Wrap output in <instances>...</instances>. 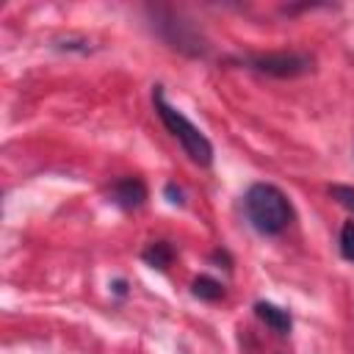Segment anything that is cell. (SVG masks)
Listing matches in <instances>:
<instances>
[{"instance_id":"obj_3","label":"cell","mask_w":354,"mask_h":354,"mask_svg":"<svg viewBox=\"0 0 354 354\" xmlns=\"http://www.w3.org/2000/svg\"><path fill=\"white\" fill-rule=\"evenodd\" d=\"M249 66L271 77H299L313 69V58L301 53H260L249 58Z\"/></svg>"},{"instance_id":"obj_9","label":"cell","mask_w":354,"mask_h":354,"mask_svg":"<svg viewBox=\"0 0 354 354\" xmlns=\"http://www.w3.org/2000/svg\"><path fill=\"white\" fill-rule=\"evenodd\" d=\"M329 196H332L337 205H343L346 210L354 213V188H351V185H329Z\"/></svg>"},{"instance_id":"obj_7","label":"cell","mask_w":354,"mask_h":354,"mask_svg":"<svg viewBox=\"0 0 354 354\" xmlns=\"http://www.w3.org/2000/svg\"><path fill=\"white\" fill-rule=\"evenodd\" d=\"M191 293L202 301H218L224 296V288H221V282H216L210 277H196L194 285H191Z\"/></svg>"},{"instance_id":"obj_5","label":"cell","mask_w":354,"mask_h":354,"mask_svg":"<svg viewBox=\"0 0 354 354\" xmlns=\"http://www.w3.org/2000/svg\"><path fill=\"white\" fill-rule=\"evenodd\" d=\"M254 313H257V318L266 321L277 335H288L290 326H293L290 313L282 310V307H277V304H271V301H257V304H254Z\"/></svg>"},{"instance_id":"obj_8","label":"cell","mask_w":354,"mask_h":354,"mask_svg":"<svg viewBox=\"0 0 354 354\" xmlns=\"http://www.w3.org/2000/svg\"><path fill=\"white\" fill-rule=\"evenodd\" d=\"M340 254L354 263V221H346L340 230Z\"/></svg>"},{"instance_id":"obj_6","label":"cell","mask_w":354,"mask_h":354,"mask_svg":"<svg viewBox=\"0 0 354 354\" xmlns=\"http://www.w3.org/2000/svg\"><path fill=\"white\" fill-rule=\"evenodd\" d=\"M152 268H166L169 263H171V257H174V249L166 243V241H155V243H149L147 249H144V254H141Z\"/></svg>"},{"instance_id":"obj_4","label":"cell","mask_w":354,"mask_h":354,"mask_svg":"<svg viewBox=\"0 0 354 354\" xmlns=\"http://www.w3.org/2000/svg\"><path fill=\"white\" fill-rule=\"evenodd\" d=\"M144 199H147V185L138 177H124V180H119L111 188V202L119 205V207H124V210L141 207Z\"/></svg>"},{"instance_id":"obj_2","label":"cell","mask_w":354,"mask_h":354,"mask_svg":"<svg viewBox=\"0 0 354 354\" xmlns=\"http://www.w3.org/2000/svg\"><path fill=\"white\" fill-rule=\"evenodd\" d=\"M152 100H155V111H158L163 127L180 141V147L185 149V155H188L196 166H210V163H213V144H210V138H207L183 111H177L174 105H169L160 88L155 91Z\"/></svg>"},{"instance_id":"obj_1","label":"cell","mask_w":354,"mask_h":354,"mask_svg":"<svg viewBox=\"0 0 354 354\" xmlns=\"http://www.w3.org/2000/svg\"><path fill=\"white\" fill-rule=\"evenodd\" d=\"M246 218L260 235H279L293 221L288 196L271 183H254L243 196Z\"/></svg>"},{"instance_id":"obj_10","label":"cell","mask_w":354,"mask_h":354,"mask_svg":"<svg viewBox=\"0 0 354 354\" xmlns=\"http://www.w3.org/2000/svg\"><path fill=\"white\" fill-rule=\"evenodd\" d=\"M166 196H169V202H171V205H183V191H180V188H174L171 183L166 185Z\"/></svg>"}]
</instances>
